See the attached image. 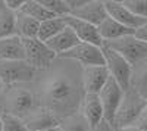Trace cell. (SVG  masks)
Here are the masks:
<instances>
[{
    "instance_id": "cell-14",
    "label": "cell",
    "mask_w": 147,
    "mask_h": 131,
    "mask_svg": "<svg viewBox=\"0 0 147 131\" xmlns=\"http://www.w3.org/2000/svg\"><path fill=\"white\" fill-rule=\"evenodd\" d=\"M24 124H25L28 131H41L50 127H56L60 124V120L52 112L43 106L35 108L27 118H24Z\"/></svg>"
},
{
    "instance_id": "cell-12",
    "label": "cell",
    "mask_w": 147,
    "mask_h": 131,
    "mask_svg": "<svg viewBox=\"0 0 147 131\" xmlns=\"http://www.w3.org/2000/svg\"><path fill=\"white\" fill-rule=\"evenodd\" d=\"M109 71L105 66L81 68V82L85 94H99L109 80Z\"/></svg>"
},
{
    "instance_id": "cell-21",
    "label": "cell",
    "mask_w": 147,
    "mask_h": 131,
    "mask_svg": "<svg viewBox=\"0 0 147 131\" xmlns=\"http://www.w3.org/2000/svg\"><path fill=\"white\" fill-rule=\"evenodd\" d=\"M68 27L65 16H56L52 19H47L44 22L40 24V30H38V37L41 41H49L50 38H53L55 35H57L60 31H63Z\"/></svg>"
},
{
    "instance_id": "cell-1",
    "label": "cell",
    "mask_w": 147,
    "mask_h": 131,
    "mask_svg": "<svg viewBox=\"0 0 147 131\" xmlns=\"http://www.w3.org/2000/svg\"><path fill=\"white\" fill-rule=\"evenodd\" d=\"M37 80V90L34 91L38 105L52 111L59 120L80 112L82 99L85 96L81 82V66L56 65Z\"/></svg>"
},
{
    "instance_id": "cell-25",
    "label": "cell",
    "mask_w": 147,
    "mask_h": 131,
    "mask_svg": "<svg viewBox=\"0 0 147 131\" xmlns=\"http://www.w3.org/2000/svg\"><path fill=\"white\" fill-rule=\"evenodd\" d=\"M40 3L55 16H68L71 10L66 5V0H40Z\"/></svg>"
},
{
    "instance_id": "cell-9",
    "label": "cell",
    "mask_w": 147,
    "mask_h": 131,
    "mask_svg": "<svg viewBox=\"0 0 147 131\" xmlns=\"http://www.w3.org/2000/svg\"><path fill=\"white\" fill-rule=\"evenodd\" d=\"M124 93L125 91L121 88V86L112 77H109L107 82L99 93V97H100V102H102V106H103L105 121L109 122L112 127H113L116 111H118L119 105L122 102V97H124Z\"/></svg>"
},
{
    "instance_id": "cell-18",
    "label": "cell",
    "mask_w": 147,
    "mask_h": 131,
    "mask_svg": "<svg viewBox=\"0 0 147 131\" xmlns=\"http://www.w3.org/2000/svg\"><path fill=\"white\" fill-rule=\"evenodd\" d=\"M99 32L102 35V38L105 43H109V41H113V40H119L122 37H127V35H132L136 34V31L131 30V28H127L125 25L119 24L118 21H115L113 18L107 16L99 27Z\"/></svg>"
},
{
    "instance_id": "cell-10",
    "label": "cell",
    "mask_w": 147,
    "mask_h": 131,
    "mask_svg": "<svg viewBox=\"0 0 147 131\" xmlns=\"http://www.w3.org/2000/svg\"><path fill=\"white\" fill-rule=\"evenodd\" d=\"M105 6H106L107 15L110 18H113L115 21H118L119 24H122V25H125L127 28H131L134 31H137L138 28H141L144 25V24H147V19H143L137 15H134L122 2H116V0H105Z\"/></svg>"
},
{
    "instance_id": "cell-19",
    "label": "cell",
    "mask_w": 147,
    "mask_h": 131,
    "mask_svg": "<svg viewBox=\"0 0 147 131\" xmlns=\"http://www.w3.org/2000/svg\"><path fill=\"white\" fill-rule=\"evenodd\" d=\"M129 88L137 91L141 97L147 100V59L132 66Z\"/></svg>"
},
{
    "instance_id": "cell-28",
    "label": "cell",
    "mask_w": 147,
    "mask_h": 131,
    "mask_svg": "<svg viewBox=\"0 0 147 131\" xmlns=\"http://www.w3.org/2000/svg\"><path fill=\"white\" fill-rule=\"evenodd\" d=\"M27 0H5V5L9 10L15 12V14H18V12L22 9L24 3H25Z\"/></svg>"
},
{
    "instance_id": "cell-26",
    "label": "cell",
    "mask_w": 147,
    "mask_h": 131,
    "mask_svg": "<svg viewBox=\"0 0 147 131\" xmlns=\"http://www.w3.org/2000/svg\"><path fill=\"white\" fill-rule=\"evenodd\" d=\"M0 116H2L3 131H28L21 118L9 113H0Z\"/></svg>"
},
{
    "instance_id": "cell-16",
    "label": "cell",
    "mask_w": 147,
    "mask_h": 131,
    "mask_svg": "<svg viewBox=\"0 0 147 131\" xmlns=\"http://www.w3.org/2000/svg\"><path fill=\"white\" fill-rule=\"evenodd\" d=\"M0 61H25L24 41L19 35L0 38Z\"/></svg>"
},
{
    "instance_id": "cell-27",
    "label": "cell",
    "mask_w": 147,
    "mask_h": 131,
    "mask_svg": "<svg viewBox=\"0 0 147 131\" xmlns=\"http://www.w3.org/2000/svg\"><path fill=\"white\" fill-rule=\"evenodd\" d=\"M124 3L134 15L147 19V0H124Z\"/></svg>"
},
{
    "instance_id": "cell-31",
    "label": "cell",
    "mask_w": 147,
    "mask_h": 131,
    "mask_svg": "<svg viewBox=\"0 0 147 131\" xmlns=\"http://www.w3.org/2000/svg\"><path fill=\"white\" fill-rule=\"evenodd\" d=\"M90 131H115V128L110 125L109 122H106V121H102L97 127H94V128H91Z\"/></svg>"
},
{
    "instance_id": "cell-29",
    "label": "cell",
    "mask_w": 147,
    "mask_h": 131,
    "mask_svg": "<svg viewBox=\"0 0 147 131\" xmlns=\"http://www.w3.org/2000/svg\"><path fill=\"white\" fill-rule=\"evenodd\" d=\"M136 128L141 130V131H147V109L138 116V120L132 124Z\"/></svg>"
},
{
    "instance_id": "cell-11",
    "label": "cell",
    "mask_w": 147,
    "mask_h": 131,
    "mask_svg": "<svg viewBox=\"0 0 147 131\" xmlns=\"http://www.w3.org/2000/svg\"><path fill=\"white\" fill-rule=\"evenodd\" d=\"M66 19V24L68 27L75 32V35L78 37V40L81 43H87V44H93V46H97L103 49L105 47V41L102 38V35L99 32V28L93 24H88L85 21H81L78 18H74L71 15L65 16Z\"/></svg>"
},
{
    "instance_id": "cell-7",
    "label": "cell",
    "mask_w": 147,
    "mask_h": 131,
    "mask_svg": "<svg viewBox=\"0 0 147 131\" xmlns=\"http://www.w3.org/2000/svg\"><path fill=\"white\" fill-rule=\"evenodd\" d=\"M57 59L75 62L81 68H85V66H105L103 49H100V47H97V46H93V44H87V43L77 44L69 52H66L63 55H59Z\"/></svg>"
},
{
    "instance_id": "cell-17",
    "label": "cell",
    "mask_w": 147,
    "mask_h": 131,
    "mask_svg": "<svg viewBox=\"0 0 147 131\" xmlns=\"http://www.w3.org/2000/svg\"><path fill=\"white\" fill-rule=\"evenodd\" d=\"M80 43L81 41L78 40L75 32H74L69 27H66L63 31H60L57 35H55L53 38L46 41L49 49H50L53 53H56V56L69 52L71 49H74V47H75L77 44H80Z\"/></svg>"
},
{
    "instance_id": "cell-22",
    "label": "cell",
    "mask_w": 147,
    "mask_h": 131,
    "mask_svg": "<svg viewBox=\"0 0 147 131\" xmlns=\"http://www.w3.org/2000/svg\"><path fill=\"white\" fill-rule=\"evenodd\" d=\"M15 24H16V14L6 7L5 0H0V38L15 35Z\"/></svg>"
},
{
    "instance_id": "cell-35",
    "label": "cell",
    "mask_w": 147,
    "mask_h": 131,
    "mask_svg": "<svg viewBox=\"0 0 147 131\" xmlns=\"http://www.w3.org/2000/svg\"><path fill=\"white\" fill-rule=\"evenodd\" d=\"M0 131H3V124H2V116H0Z\"/></svg>"
},
{
    "instance_id": "cell-6",
    "label": "cell",
    "mask_w": 147,
    "mask_h": 131,
    "mask_svg": "<svg viewBox=\"0 0 147 131\" xmlns=\"http://www.w3.org/2000/svg\"><path fill=\"white\" fill-rule=\"evenodd\" d=\"M105 47L119 53L131 66L147 59V43L138 40L134 34L122 37L119 40L105 43Z\"/></svg>"
},
{
    "instance_id": "cell-4",
    "label": "cell",
    "mask_w": 147,
    "mask_h": 131,
    "mask_svg": "<svg viewBox=\"0 0 147 131\" xmlns=\"http://www.w3.org/2000/svg\"><path fill=\"white\" fill-rule=\"evenodd\" d=\"M38 71L27 61H0V80L6 87L32 82Z\"/></svg>"
},
{
    "instance_id": "cell-20",
    "label": "cell",
    "mask_w": 147,
    "mask_h": 131,
    "mask_svg": "<svg viewBox=\"0 0 147 131\" xmlns=\"http://www.w3.org/2000/svg\"><path fill=\"white\" fill-rule=\"evenodd\" d=\"M38 30H40V22L32 19L31 16L21 14H16V24H15V31L16 35L21 38H37L38 37Z\"/></svg>"
},
{
    "instance_id": "cell-15",
    "label": "cell",
    "mask_w": 147,
    "mask_h": 131,
    "mask_svg": "<svg viewBox=\"0 0 147 131\" xmlns=\"http://www.w3.org/2000/svg\"><path fill=\"white\" fill-rule=\"evenodd\" d=\"M80 112L84 116V120L87 121V124L90 125V128H94L102 121H105L103 106L99 94H85L81 103Z\"/></svg>"
},
{
    "instance_id": "cell-30",
    "label": "cell",
    "mask_w": 147,
    "mask_h": 131,
    "mask_svg": "<svg viewBox=\"0 0 147 131\" xmlns=\"http://www.w3.org/2000/svg\"><path fill=\"white\" fill-rule=\"evenodd\" d=\"M134 35H136V37H137L138 40H141V41H146V43H147V24H144V25H143L141 28H138Z\"/></svg>"
},
{
    "instance_id": "cell-3",
    "label": "cell",
    "mask_w": 147,
    "mask_h": 131,
    "mask_svg": "<svg viewBox=\"0 0 147 131\" xmlns=\"http://www.w3.org/2000/svg\"><path fill=\"white\" fill-rule=\"evenodd\" d=\"M147 109V100L141 97L137 91L132 88L125 90L122 102L115 115L113 128H122V127H129L138 120V116Z\"/></svg>"
},
{
    "instance_id": "cell-5",
    "label": "cell",
    "mask_w": 147,
    "mask_h": 131,
    "mask_svg": "<svg viewBox=\"0 0 147 131\" xmlns=\"http://www.w3.org/2000/svg\"><path fill=\"white\" fill-rule=\"evenodd\" d=\"M22 41L25 49V61L38 72L50 69L57 61L56 53H53L40 38H22Z\"/></svg>"
},
{
    "instance_id": "cell-32",
    "label": "cell",
    "mask_w": 147,
    "mask_h": 131,
    "mask_svg": "<svg viewBox=\"0 0 147 131\" xmlns=\"http://www.w3.org/2000/svg\"><path fill=\"white\" fill-rule=\"evenodd\" d=\"M115 131H141V130L136 128L134 125H129V127H122V128H116Z\"/></svg>"
},
{
    "instance_id": "cell-24",
    "label": "cell",
    "mask_w": 147,
    "mask_h": 131,
    "mask_svg": "<svg viewBox=\"0 0 147 131\" xmlns=\"http://www.w3.org/2000/svg\"><path fill=\"white\" fill-rule=\"evenodd\" d=\"M59 127L62 131H90L91 130L87 121L84 120V116L81 115V112L65 116L63 120H60Z\"/></svg>"
},
{
    "instance_id": "cell-2",
    "label": "cell",
    "mask_w": 147,
    "mask_h": 131,
    "mask_svg": "<svg viewBox=\"0 0 147 131\" xmlns=\"http://www.w3.org/2000/svg\"><path fill=\"white\" fill-rule=\"evenodd\" d=\"M38 106L40 105L35 93L28 87H22L21 84L5 88L0 97V113H9L21 120L27 118Z\"/></svg>"
},
{
    "instance_id": "cell-13",
    "label": "cell",
    "mask_w": 147,
    "mask_h": 131,
    "mask_svg": "<svg viewBox=\"0 0 147 131\" xmlns=\"http://www.w3.org/2000/svg\"><path fill=\"white\" fill-rule=\"evenodd\" d=\"M71 16L78 18L81 21H85L88 24L99 27L100 24L109 16L106 12V6H105V0H88L81 9L74 10Z\"/></svg>"
},
{
    "instance_id": "cell-23",
    "label": "cell",
    "mask_w": 147,
    "mask_h": 131,
    "mask_svg": "<svg viewBox=\"0 0 147 131\" xmlns=\"http://www.w3.org/2000/svg\"><path fill=\"white\" fill-rule=\"evenodd\" d=\"M19 12H21V14H25V15L31 16L32 19L38 21L40 24L44 22V21H47V19L56 18L53 14H50V12H49V10L40 3V0H27Z\"/></svg>"
},
{
    "instance_id": "cell-34",
    "label": "cell",
    "mask_w": 147,
    "mask_h": 131,
    "mask_svg": "<svg viewBox=\"0 0 147 131\" xmlns=\"http://www.w3.org/2000/svg\"><path fill=\"white\" fill-rule=\"evenodd\" d=\"M5 84H3V82H2V80H0V97H2V94H3V91H5Z\"/></svg>"
},
{
    "instance_id": "cell-8",
    "label": "cell",
    "mask_w": 147,
    "mask_h": 131,
    "mask_svg": "<svg viewBox=\"0 0 147 131\" xmlns=\"http://www.w3.org/2000/svg\"><path fill=\"white\" fill-rule=\"evenodd\" d=\"M103 55H105V65L109 71V75L118 82L124 91L128 90L131 82L132 66L119 53L113 52L112 49L103 47Z\"/></svg>"
},
{
    "instance_id": "cell-33",
    "label": "cell",
    "mask_w": 147,
    "mask_h": 131,
    "mask_svg": "<svg viewBox=\"0 0 147 131\" xmlns=\"http://www.w3.org/2000/svg\"><path fill=\"white\" fill-rule=\"evenodd\" d=\"M41 131H62V130H60L59 125H56V127H50V128H46V130H41Z\"/></svg>"
}]
</instances>
